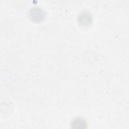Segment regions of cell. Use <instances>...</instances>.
I'll use <instances>...</instances> for the list:
<instances>
[{"instance_id": "cell-1", "label": "cell", "mask_w": 129, "mask_h": 129, "mask_svg": "<svg viewBox=\"0 0 129 129\" xmlns=\"http://www.w3.org/2000/svg\"><path fill=\"white\" fill-rule=\"evenodd\" d=\"M30 16L33 21L38 22L41 21L44 18L43 12L38 8L32 9L30 12Z\"/></svg>"}, {"instance_id": "cell-3", "label": "cell", "mask_w": 129, "mask_h": 129, "mask_svg": "<svg viewBox=\"0 0 129 129\" xmlns=\"http://www.w3.org/2000/svg\"><path fill=\"white\" fill-rule=\"evenodd\" d=\"M72 127L74 128H83L86 127L87 125L86 121L82 118L78 117L74 119L71 124Z\"/></svg>"}, {"instance_id": "cell-2", "label": "cell", "mask_w": 129, "mask_h": 129, "mask_svg": "<svg viewBox=\"0 0 129 129\" xmlns=\"http://www.w3.org/2000/svg\"><path fill=\"white\" fill-rule=\"evenodd\" d=\"M91 16L88 13H83L79 17L80 24L84 26H88L92 23Z\"/></svg>"}]
</instances>
